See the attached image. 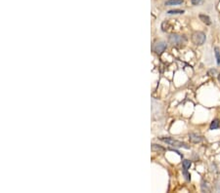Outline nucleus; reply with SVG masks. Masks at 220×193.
I'll return each instance as SVG.
<instances>
[{
	"label": "nucleus",
	"mask_w": 220,
	"mask_h": 193,
	"mask_svg": "<svg viewBox=\"0 0 220 193\" xmlns=\"http://www.w3.org/2000/svg\"><path fill=\"white\" fill-rule=\"evenodd\" d=\"M168 41L169 43L174 47H177V48H181L186 44L187 42V39H186L185 36H182V35H178V34H171L169 37H168Z\"/></svg>",
	"instance_id": "nucleus-1"
},
{
	"label": "nucleus",
	"mask_w": 220,
	"mask_h": 193,
	"mask_svg": "<svg viewBox=\"0 0 220 193\" xmlns=\"http://www.w3.org/2000/svg\"><path fill=\"white\" fill-rule=\"evenodd\" d=\"M161 140H162L163 142H165V143H167V144H169V145H171V146H174V147H178V148H186V149H189L190 146L189 145H187L185 142H182V141H179V140H176V139H174L172 137H161L160 138Z\"/></svg>",
	"instance_id": "nucleus-2"
},
{
	"label": "nucleus",
	"mask_w": 220,
	"mask_h": 193,
	"mask_svg": "<svg viewBox=\"0 0 220 193\" xmlns=\"http://www.w3.org/2000/svg\"><path fill=\"white\" fill-rule=\"evenodd\" d=\"M207 40L206 34L202 31H196L192 34V41L196 45H203Z\"/></svg>",
	"instance_id": "nucleus-3"
},
{
	"label": "nucleus",
	"mask_w": 220,
	"mask_h": 193,
	"mask_svg": "<svg viewBox=\"0 0 220 193\" xmlns=\"http://www.w3.org/2000/svg\"><path fill=\"white\" fill-rule=\"evenodd\" d=\"M165 49H166V43L163 42V41H159L153 46L154 52H156L158 55H162V53L165 51Z\"/></svg>",
	"instance_id": "nucleus-4"
},
{
	"label": "nucleus",
	"mask_w": 220,
	"mask_h": 193,
	"mask_svg": "<svg viewBox=\"0 0 220 193\" xmlns=\"http://www.w3.org/2000/svg\"><path fill=\"white\" fill-rule=\"evenodd\" d=\"M189 139L191 142H194V143H199L201 141L204 140V137L198 134H195V133H191L189 134Z\"/></svg>",
	"instance_id": "nucleus-5"
},
{
	"label": "nucleus",
	"mask_w": 220,
	"mask_h": 193,
	"mask_svg": "<svg viewBox=\"0 0 220 193\" xmlns=\"http://www.w3.org/2000/svg\"><path fill=\"white\" fill-rule=\"evenodd\" d=\"M199 18H200V20L203 22V23H205L206 24H211V21H210V18H209V16H207V15H204V14H201L200 16H199Z\"/></svg>",
	"instance_id": "nucleus-6"
},
{
	"label": "nucleus",
	"mask_w": 220,
	"mask_h": 193,
	"mask_svg": "<svg viewBox=\"0 0 220 193\" xmlns=\"http://www.w3.org/2000/svg\"><path fill=\"white\" fill-rule=\"evenodd\" d=\"M183 3V0H167L165 2V6H174V5H180Z\"/></svg>",
	"instance_id": "nucleus-7"
},
{
	"label": "nucleus",
	"mask_w": 220,
	"mask_h": 193,
	"mask_svg": "<svg viewBox=\"0 0 220 193\" xmlns=\"http://www.w3.org/2000/svg\"><path fill=\"white\" fill-rule=\"evenodd\" d=\"M220 126V121L219 119H214L211 123H210V126H209V129L210 130H215V129H218Z\"/></svg>",
	"instance_id": "nucleus-8"
},
{
	"label": "nucleus",
	"mask_w": 220,
	"mask_h": 193,
	"mask_svg": "<svg viewBox=\"0 0 220 193\" xmlns=\"http://www.w3.org/2000/svg\"><path fill=\"white\" fill-rule=\"evenodd\" d=\"M191 165H192V162L190 161V160H187L185 159L183 162H182V166H183V170L185 171H188L190 169V167H191Z\"/></svg>",
	"instance_id": "nucleus-9"
},
{
	"label": "nucleus",
	"mask_w": 220,
	"mask_h": 193,
	"mask_svg": "<svg viewBox=\"0 0 220 193\" xmlns=\"http://www.w3.org/2000/svg\"><path fill=\"white\" fill-rule=\"evenodd\" d=\"M214 54H215V57H216V63L217 64H220V52H219V48L218 47H215L214 48Z\"/></svg>",
	"instance_id": "nucleus-10"
},
{
	"label": "nucleus",
	"mask_w": 220,
	"mask_h": 193,
	"mask_svg": "<svg viewBox=\"0 0 220 193\" xmlns=\"http://www.w3.org/2000/svg\"><path fill=\"white\" fill-rule=\"evenodd\" d=\"M184 10H179V9H175V10H169L167 12V14L169 15H179V14H183Z\"/></svg>",
	"instance_id": "nucleus-11"
},
{
	"label": "nucleus",
	"mask_w": 220,
	"mask_h": 193,
	"mask_svg": "<svg viewBox=\"0 0 220 193\" xmlns=\"http://www.w3.org/2000/svg\"><path fill=\"white\" fill-rule=\"evenodd\" d=\"M152 148H153V150H157V151H161V152H164L165 151L164 148L160 146V145H158V144H152Z\"/></svg>",
	"instance_id": "nucleus-12"
},
{
	"label": "nucleus",
	"mask_w": 220,
	"mask_h": 193,
	"mask_svg": "<svg viewBox=\"0 0 220 193\" xmlns=\"http://www.w3.org/2000/svg\"><path fill=\"white\" fill-rule=\"evenodd\" d=\"M217 73V71H216V69H210L209 72H208V75L209 76H211V74H216Z\"/></svg>",
	"instance_id": "nucleus-13"
},
{
	"label": "nucleus",
	"mask_w": 220,
	"mask_h": 193,
	"mask_svg": "<svg viewBox=\"0 0 220 193\" xmlns=\"http://www.w3.org/2000/svg\"><path fill=\"white\" fill-rule=\"evenodd\" d=\"M201 1H202V0H191V2H192L193 5H198V4H200Z\"/></svg>",
	"instance_id": "nucleus-14"
},
{
	"label": "nucleus",
	"mask_w": 220,
	"mask_h": 193,
	"mask_svg": "<svg viewBox=\"0 0 220 193\" xmlns=\"http://www.w3.org/2000/svg\"><path fill=\"white\" fill-rule=\"evenodd\" d=\"M218 79H219V81H220V74H219V76H218Z\"/></svg>",
	"instance_id": "nucleus-15"
}]
</instances>
